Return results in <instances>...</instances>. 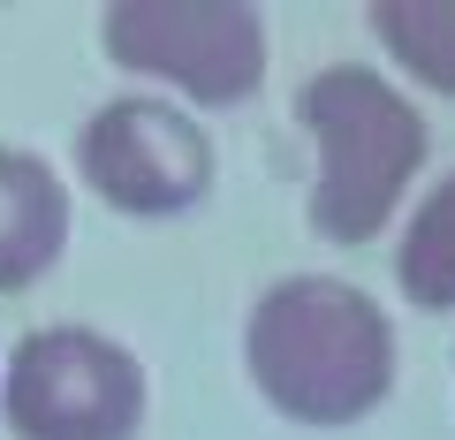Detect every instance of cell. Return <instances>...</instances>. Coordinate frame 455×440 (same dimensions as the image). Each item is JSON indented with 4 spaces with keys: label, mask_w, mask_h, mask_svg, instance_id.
Here are the masks:
<instances>
[{
    "label": "cell",
    "mask_w": 455,
    "mask_h": 440,
    "mask_svg": "<svg viewBox=\"0 0 455 440\" xmlns=\"http://www.w3.org/2000/svg\"><path fill=\"white\" fill-rule=\"evenodd\" d=\"M68 244V190L38 152L0 145V296L31 289Z\"/></svg>",
    "instance_id": "6"
},
{
    "label": "cell",
    "mask_w": 455,
    "mask_h": 440,
    "mask_svg": "<svg viewBox=\"0 0 455 440\" xmlns=\"http://www.w3.org/2000/svg\"><path fill=\"white\" fill-rule=\"evenodd\" d=\"M84 182L137 220L190 212L212 190V137L167 99H107L84 122Z\"/></svg>",
    "instance_id": "5"
},
{
    "label": "cell",
    "mask_w": 455,
    "mask_h": 440,
    "mask_svg": "<svg viewBox=\"0 0 455 440\" xmlns=\"http://www.w3.org/2000/svg\"><path fill=\"white\" fill-rule=\"evenodd\" d=\"M16 440H130L145 425V372L92 326H38L0 380Z\"/></svg>",
    "instance_id": "3"
},
{
    "label": "cell",
    "mask_w": 455,
    "mask_h": 440,
    "mask_svg": "<svg viewBox=\"0 0 455 440\" xmlns=\"http://www.w3.org/2000/svg\"><path fill=\"white\" fill-rule=\"evenodd\" d=\"M251 380L296 425H357L395 388V326L349 281L289 274L251 311Z\"/></svg>",
    "instance_id": "1"
},
{
    "label": "cell",
    "mask_w": 455,
    "mask_h": 440,
    "mask_svg": "<svg viewBox=\"0 0 455 440\" xmlns=\"http://www.w3.org/2000/svg\"><path fill=\"white\" fill-rule=\"evenodd\" d=\"M372 38L433 92H455V0H379Z\"/></svg>",
    "instance_id": "7"
},
{
    "label": "cell",
    "mask_w": 455,
    "mask_h": 440,
    "mask_svg": "<svg viewBox=\"0 0 455 440\" xmlns=\"http://www.w3.org/2000/svg\"><path fill=\"white\" fill-rule=\"evenodd\" d=\"M403 289H410V304H425V311L455 304V175L418 205V220H410V236H403Z\"/></svg>",
    "instance_id": "8"
},
{
    "label": "cell",
    "mask_w": 455,
    "mask_h": 440,
    "mask_svg": "<svg viewBox=\"0 0 455 440\" xmlns=\"http://www.w3.org/2000/svg\"><path fill=\"white\" fill-rule=\"evenodd\" d=\"M99 31L122 68L175 84L197 107H235L266 76V31L243 0H114Z\"/></svg>",
    "instance_id": "4"
},
{
    "label": "cell",
    "mask_w": 455,
    "mask_h": 440,
    "mask_svg": "<svg viewBox=\"0 0 455 440\" xmlns=\"http://www.w3.org/2000/svg\"><path fill=\"white\" fill-rule=\"evenodd\" d=\"M296 122L319 152V182H311L319 236H334V244L379 236L425 160L418 107L372 68H319L296 92Z\"/></svg>",
    "instance_id": "2"
}]
</instances>
